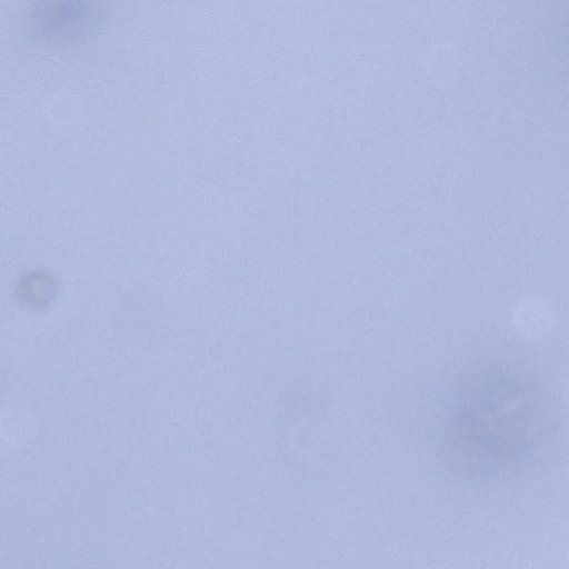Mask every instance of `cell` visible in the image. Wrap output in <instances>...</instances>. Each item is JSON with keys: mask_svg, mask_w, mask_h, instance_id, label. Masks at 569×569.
Returning a JSON list of instances; mask_svg holds the SVG:
<instances>
[{"mask_svg": "<svg viewBox=\"0 0 569 569\" xmlns=\"http://www.w3.org/2000/svg\"><path fill=\"white\" fill-rule=\"evenodd\" d=\"M548 413L539 391L498 367L465 376L453 389L442 427V448L453 468L492 476L520 462L541 441Z\"/></svg>", "mask_w": 569, "mask_h": 569, "instance_id": "1", "label": "cell"}, {"mask_svg": "<svg viewBox=\"0 0 569 569\" xmlns=\"http://www.w3.org/2000/svg\"><path fill=\"white\" fill-rule=\"evenodd\" d=\"M56 284L51 274L33 271L26 274L19 282L20 298L32 307H42L54 297Z\"/></svg>", "mask_w": 569, "mask_h": 569, "instance_id": "2", "label": "cell"}]
</instances>
